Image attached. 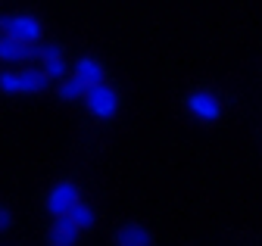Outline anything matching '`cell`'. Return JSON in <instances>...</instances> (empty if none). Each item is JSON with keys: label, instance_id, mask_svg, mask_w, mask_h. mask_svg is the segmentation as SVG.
<instances>
[{"label": "cell", "instance_id": "obj_1", "mask_svg": "<svg viewBox=\"0 0 262 246\" xmlns=\"http://www.w3.org/2000/svg\"><path fill=\"white\" fill-rule=\"evenodd\" d=\"M53 81L41 69H19V72H0V94H13V97H31V94H44Z\"/></svg>", "mask_w": 262, "mask_h": 246}, {"label": "cell", "instance_id": "obj_2", "mask_svg": "<svg viewBox=\"0 0 262 246\" xmlns=\"http://www.w3.org/2000/svg\"><path fill=\"white\" fill-rule=\"evenodd\" d=\"M84 103L91 109L94 118H100V121H110L119 115V90L106 81H97V84H88L84 90Z\"/></svg>", "mask_w": 262, "mask_h": 246}, {"label": "cell", "instance_id": "obj_3", "mask_svg": "<svg viewBox=\"0 0 262 246\" xmlns=\"http://www.w3.org/2000/svg\"><path fill=\"white\" fill-rule=\"evenodd\" d=\"M0 35H10L22 44L35 47L44 38V25H41V19L28 16V13H13V16H0Z\"/></svg>", "mask_w": 262, "mask_h": 246}, {"label": "cell", "instance_id": "obj_4", "mask_svg": "<svg viewBox=\"0 0 262 246\" xmlns=\"http://www.w3.org/2000/svg\"><path fill=\"white\" fill-rule=\"evenodd\" d=\"M187 112L196 121H203V125H212V121L222 118V100L212 94V90H193L187 97Z\"/></svg>", "mask_w": 262, "mask_h": 246}, {"label": "cell", "instance_id": "obj_5", "mask_svg": "<svg viewBox=\"0 0 262 246\" xmlns=\"http://www.w3.org/2000/svg\"><path fill=\"white\" fill-rule=\"evenodd\" d=\"M78 200H81V190H78L75 181H56L53 187H50V193H47V212H50V218L66 215Z\"/></svg>", "mask_w": 262, "mask_h": 246}, {"label": "cell", "instance_id": "obj_6", "mask_svg": "<svg viewBox=\"0 0 262 246\" xmlns=\"http://www.w3.org/2000/svg\"><path fill=\"white\" fill-rule=\"evenodd\" d=\"M81 237V231L72 225L69 215H56L50 225V246H75Z\"/></svg>", "mask_w": 262, "mask_h": 246}, {"label": "cell", "instance_id": "obj_7", "mask_svg": "<svg viewBox=\"0 0 262 246\" xmlns=\"http://www.w3.org/2000/svg\"><path fill=\"white\" fill-rule=\"evenodd\" d=\"M116 246H153V234L138 222H128L116 231Z\"/></svg>", "mask_w": 262, "mask_h": 246}, {"label": "cell", "instance_id": "obj_8", "mask_svg": "<svg viewBox=\"0 0 262 246\" xmlns=\"http://www.w3.org/2000/svg\"><path fill=\"white\" fill-rule=\"evenodd\" d=\"M72 75L81 78L84 84H97V81H106V69L97 56H78L75 66H72Z\"/></svg>", "mask_w": 262, "mask_h": 246}, {"label": "cell", "instance_id": "obj_9", "mask_svg": "<svg viewBox=\"0 0 262 246\" xmlns=\"http://www.w3.org/2000/svg\"><path fill=\"white\" fill-rule=\"evenodd\" d=\"M25 59H31V44H22L10 35H0V63L16 66V63H25Z\"/></svg>", "mask_w": 262, "mask_h": 246}, {"label": "cell", "instance_id": "obj_10", "mask_svg": "<svg viewBox=\"0 0 262 246\" xmlns=\"http://www.w3.org/2000/svg\"><path fill=\"white\" fill-rule=\"evenodd\" d=\"M72 218V225L78 228V231H91L94 225H97V212H94V206L91 203H84V200H78L69 212H66Z\"/></svg>", "mask_w": 262, "mask_h": 246}, {"label": "cell", "instance_id": "obj_11", "mask_svg": "<svg viewBox=\"0 0 262 246\" xmlns=\"http://www.w3.org/2000/svg\"><path fill=\"white\" fill-rule=\"evenodd\" d=\"M84 90H88V84L81 78H75V75H62L59 78V100H66V103L84 100Z\"/></svg>", "mask_w": 262, "mask_h": 246}, {"label": "cell", "instance_id": "obj_12", "mask_svg": "<svg viewBox=\"0 0 262 246\" xmlns=\"http://www.w3.org/2000/svg\"><path fill=\"white\" fill-rule=\"evenodd\" d=\"M41 72L50 78V81H59L66 72H69V66H66V56H50V59H41Z\"/></svg>", "mask_w": 262, "mask_h": 246}, {"label": "cell", "instance_id": "obj_13", "mask_svg": "<svg viewBox=\"0 0 262 246\" xmlns=\"http://www.w3.org/2000/svg\"><path fill=\"white\" fill-rule=\"evenodd\" d=\"M10 225H13V212H10V206L0 203V234L10 231Z\"/></svg>", "mask_w": 262, "mask_h": 246}]
</instances>
